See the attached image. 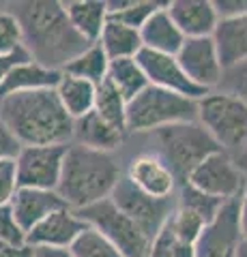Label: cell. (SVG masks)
Returning <instances> with one entry per match:
<instances>
[{
    "label": "cell",
    "mask_w": 247,
    "mask_h": 257,
    "mask_svg": "<svg viewBox=\"0 0 247 257\" xmlns=\"http://www.w3.org/2000/svg\"><path fill=\"white\" fill-rule=\"evenodd\" d=\"M168 13L185 39L213 37L219 22V13L211 0H172Z\"/></svg>",
    "instance_id": "16"
},
{
    "label": "cell",
    "mask_w": 247,
    "mask_h": 257,
    "mask_svg": "<svg viewBox=\"0 0 247 257\" xmlns=\"http://www.w3.org/2000/svg\"><path fill=\"white\" fill-rule=\"evenodd\" d=\"M93 111H97L108 124H112L118 131L127 133V101L123 99V94L112 86V82L108 77L101 84H97Z\"/></svg>",
    "instance_id": "26"
},
{
    "label": "cell",
    "mask_w": 247,
    "mask_h": 257,
    "mask_svg": "<svg viewBox=\"0 0 247 257\" xmlns=\"http://www.w3.org/2000/svg\"><path fill=\"white\" fill-rule=\"evenodd\" d=\"M77 214L82 216V221L89 227L97 229L101 236H106L123 257L148 255L150 238L125 212L118 210L110 197L82 208V210H77Z\"/></svg>",
    "instance_id": "7"
},
{
    "label": "cell",
    "mask_w": 247,
    "mask_h": 257,
    "mask_svg": "<svg viewBox=\"0 0 247 257\" xmlns=\"http://www.w3.org/2000/svg\"><path fill=\"white\" fill-rule=\"evenodd\" d=\"M54 90H56L60 105L65 107V111L73 120L91 114L93 107H95V92H97V86L93 82H89V79L62 73L60 82Z\"/></svg>",
    "instance_id": "23"
},
{
    "label": "cell",
    "mask_w": 247,
    "mask_h": 257,
    "mask_svg": "<svg viewBox=\"0 0 247 257\" xmlns=\"http://www.w3.org/2000/svg\"><path fill=\"white\" fill-rule=\"evenodd\" d=\"M177 60L185 71V75L204 90L211 92L221 84L224 67H221L213 37L185 39V43L181 45L177 54Z\"/></svg>",
    "instance_id": "13"
},
{
    "label": "cell",
    "mask_w": 247,
    "mask_h": 257,
    "mask_svg": "<svg viewBox=\"0 0 247 257\" xmlns=\"http://www.w3.org/2000/svg\"><path fill=\"white\" fill-rule=\"evenodd\" d=\"M146 257H196V251H194V244L181 240L163 223V227L150 240V248Z\"/></svg>",
    "instance_id": "31"
},
{
    "label": "cell",
    "mask_w": 247,
    "mask_h": 257,
    "mask_svg": "<svg viewBox=\"0 0 247 257\" xmlns=\"http://www.w3.org/2000/svg\"><path fill=\"white\" fill-rule=\"evenodd\" d=\"M213 41L217 47L224 71L234 69L247 62V11L230 18H219L213 32Z\"/></svg>",
    "instance_id": "17"
},
{
    "label": "cell",
    "mask_w": 247,
    "mask_h": 257,
    "mask_svg": "<svg viewBox=\"0 0 247 257\" xmlns=\"http://www.w3.org/2000/svg\"><path fill=\"white\" fill-rule=\"evenodd\" d=\"M245 182L247 176L236 167L234 157L224 150H217L211 157H206L187 178L189 187L202 191L206 195L219 197L224 202L241 197Z\"/></svg>",
    "instance_id": "10"
},
{
    "label": "cell",
    "mask_w": 247,
    "mask_h": 257,
    "mask_svg": "<svg viewBox=\"0 0 247 257\" xmlns=\"http://www.w3.org/2000/svg\"><path fill=\"white\" fill-rule=\"evenodd\" d=\"M67 18L75 32L86 43H97L103 26L108 24V3L106 0H69L62 3Z\"/></svg>",
    "instance_id": "20"
},
{
    "label": "cell",
    "mask_w": 247,
    "mask_h": 257,
    "mask_svg": "<svg viewBox=\"0 0 247 257\" xmlns=\"http://www.w3.org/2000/svg\"><path fill=\"white\" fill-rule=\"evenodd\" d=\"M101 50L106 52L110 60H118V58H135L142 50V39H140V30L123 26L118 22L108 20V24L103 26V32L99 37Z\"/></svg>",
    "instance_id": "24"
},
{
    "label": "cell",
    "mask_w": 247,
    "mask_h": 257,
    "mask_svg": "<svg viewBox=\"0 0 247 257\" xmlns=\"http://www.w3.org/2000/svg\"><path fill=\"white\" fill-rule=\"evenodd\" d=\"M135 60H138L142 71H144L150 86L177 92L181 96H187L191 101H200L204 94H209V90L196 86L185 75V71H183V67L179 64L177 56L159 54V52H150V50H140V54L135 56Z\"/></svg>",
    "instance_id": "12"
},
{
    "label": "cell",
    "mask_w": 247,
    "mask_h": 257,
    "mask_svg": "<svg viewBox=\"0 0 247 257\" xmlns=\"http://www.w3.org/2000/svg\"><path fill=\"white\" fill-rule=\"evenodd\" d=\"M198 101L157 86H146L127 103V133H155L163 126L196 120Z\"/></svg>",
    "instance_id": "6"
},
{
    "label": "cell",
    "mask_w": 247,
    "mask_h": 257,
    "mask_svg": "<svg viewBox=\"0 0 247 257\" xmlns=\"http://www.w3.org/2000/svg\"><path fill=\"white\" fill-rule=\"evenodd\" d=\"M166 225L177 234L181 240H185L189 244H196L198 236H200V231L204 229V221L200 219L198 214H194L187 208H181V206H174V210L170 212L168 221Z\"/></svg>",
    "instance_id": "32"
},
{
    "label": "cell",
    "mask_w": 247,
    "mask_h": 257,
    "mask_svg": "<svg viewBox=\"0 0 247 257\" xmlns=\"http://www.w3.org/2000/svg\"><path fill=\"white\" fill-rule=\"evenodd\" d=\"M108 67H110V58L106 56V52L101 50L99 43H93L79 56H75V58L62 69V73L89 79V82L97 86L108 77Z\"/></svg>",
    "instance_id": "27"
},
{
    "label": "cell",
    "mask_w": 247,
    "mask_h": 257,
    "mask_svg": "<svg viewBox=\"0 0 247 257\" xmlns=\"http://www.w3.org/2000/svg\"><path fill=\"white\" fill-rule=\"evenodd\" d=\"M121 176V165L112 152L69 144L56 193L69 208L82 210L112 195Z\"/></svg>",
    "instance_id": "3"
},
{
    "label": "cell",
    "mask_w": 247,
    "mask_h": 257,
    "mask_svg": "<svg viewBox=\"0 0 247 257\" xmlns=\"http://www.w3.org/2000/svg\"><path fill=\"white\" fill-rule=\"evenodd\" d=\"M0 257H33V246L24 244H11L0 242Z\"/></svg>",
    "instance_id": "39"
},
{
    "label": "cell",
    "mask_w": 247,
    "mask_h": 257,
    "mask_svg": "<svg viewBox=\"0 0 247 257\" xmlns=\"http://www.w3.org/2000/svg\"><path fill=\"white\" fill-rule=\"evenodd\" d=\"M20 152V144L18 140L9 133L3 122H0V159H7V157H15Z\"/></svg>",
    "instance_id": "38"
},
{
    "label": "cell",
    "mask_w": 247,
    "mask_h": 257,
    "mask_svg": "<svg viewBox=\"0 0 247 257\" xmlns=\"http://www.w3.org/2000/svg\"><path fill=\"white\" fill-rule=\"evenodd\" d=\"M108 79L112 82V86L123 94V99L129 103L133 96H138L144 88L148 86V79L144 75V71L138 64L135 58H118L110 60L108 67Z\"/></svg>",
    "instance_id": "25"
},
{
    "label": "cell",
    "mask_w": 247,
    "mask_h": 257,
    "mask_svg": "<svg viewBox=\"0 0 247 257\" xmlns=\"http://www.w3.org/2000/svg\"><path fill=\"white\" fill-rule=\"evenodd\" d=\"M11 210L18 219L20 227L26 231L33 229L37 223H41L47 214L54 210L65 208V199H62L56 191H43V189H18L13 199L9 202Z\"/></svg>",
    "instance_id": "18"
},
{
    "label": "cell",
    "mask_w": 247,
    "mask_h": 257,
    "mask_svg": "<svg viewBox=\"0 0 247 257\" xmlns=\"http://www.w3.org/2000/svg\"><path fill=\"white\" fill-rule=\"evenodd\" d=\"M166 3H153V0H118V3H108V20L118 22L123 26L140 30L146 20L157 9H161Z\"/></svg>",
    "instance_id": "28"
},
{
    "label": "cell",
    "mask_w": 247,
    "mask_h": 257,
    "mask_svg": "<svg viewBox=\"0 0 247 257\" xmlns=\"http://www.w3.org/2000/svg\"><path fill=\"white\" fill-rule=\"evenodd\" d=\"M241 225H238V199H228L211 223L200 231L194 251L196 257H236L241 244Z\"/></svg>",
    "instance_id": "11"
},
{
    "label": "cell",
    "mask_w": 247,
    "mask_h": 257,
    "mask_svg": "<svg viewBox=\"0 0 247 257\" xmlns=\"http://www.w3.org/2000/svg\"><path fill=\"white\" fill-rule=\"evenodd\" d=\"M24 45L20 20L13 11H0V54L13 52Z\"/></svg>",
    "instance_id": "33"
},
{
    "label": "cell",
    "mask_w": 247,
    "mask_h": 257,
    "mask_svg": "<svg viewBox=\"0 0 247 257\" xmlns=\"http://www.w3.org/2000/svg\"><path fill=\"white\" fill-rule=\"evenodd\" d=\"M110 199L116 204L121 212H125L129 219L144 231V234L153 240L155 234L163 227V223L168 221L170 212L174 210V197L170 199H155L135 189L133 184L127 180V176H121V180L116 182Z\"/></svg>",
    "instance_id": "8"
},
{
    "label": "cell",
    "mask_w": 247,
    "mask_h": 257,
    "mask_svg": "<svg viewBox=\"0 0 247 257\" xmlns=\"http://www.w3.org/2000/svg\"><path fill=\"white\" fill-rule=\"evenodd\" d=\"M89 227L82 216L73 208H60L47 214L41 223H37L26 234L28 246H54V248H69L73 240Z\"/></svg>",
    "instance_id": "14"
},
{
    "label": "cell",
    "mask_w": 247,
    "mask_h": 257,
    "mask_svg": "<svg viewBox=\"0 0 247 257\" xmlns=\"http://www.w3.org/2000/svg\"><path fill=\"white\" fill-rule=\"evenodd\" d=\"M224 204H226L224 199L206 195V193L189 187V184H183L181 191H179V197H177V206L187 208V210H191L194 214L200 216L204 223H211Z\"/></svg>",
    "instance_id": "29"
},
{
    "label": "cell",
    "mask_w": 247,
    "mask_h": 257,
    "mask_svg": "<svg viewBox=\"0 0 247 257\" xmlns=\"http://www.w3.org/2000/svg\"><path fill=\"white\" fill-rule=\"evenodd\" d=\"M28 60H33V56L28 54V50L24 45L18 47V50H13V52L0 54V86H3V82L9 77V73L15 67H20V64L28 62Z\"/></svg>",
    "instance_id": "37"
},
{
    "label": "cell",
    "mask_w": 247,
    "mask_h": 257,
    "mask_svg": "<svg viewBox=\"0 0 247 257\" xmlns=\"http://www.w3.org/2000/svg\"><path fill=\"white\" fill-rule=\"evenodd\" d=\"M159 146V159L170 167L174 178L181 184H187V178L206 157L217 152L219 146L204 131L198 120L179 122L163 126L153 133Z\"/></svg>",
    "instance_id": "5"
},
{
    "label": "cell",
    "mask_w": 247,
    "mask_h": 257,
    "mask_svg": "<svg viewBox=\"0 0 247 257\" xmlns=\"http://www.w3.org/2000/svg\"><path fill=\"white\" fill-rule=\"evenodd\" d=\"M234 163H236L238 170H241V172L247 176V146H245V148H243V150L234 157Z\"/></svg>",
    "instance_id": "42"
},
{
    "label": "cell",
    "mask_w": 247,
    "mask_h": 257,
    "mask_svg": "<svg viewBox=\"0 0 247 257\" xmlns=\"http://www.w3.org/2000/svg\"><path fill=\"white\" fill-rule=\"evenodd\" d=\"M65 155L67 146H20L15 155L18 187L56 191Z\"/></svg>",
    "instance_id": "9"
},
{
    "label": "cell",
    "mask_w": 247,
    "mask_h": 257,
    "mask_svg": "<svg viewBox=\"0 0 247 257\" xmlns=\"http://www.w3.org/2000/svg\"><path fill=\"white\" fill-rule=\"evenodd\" d=\"M69 251L73 257H123L118 253V248L110 242L106 236H101L99 231L93 227H86L82 234L73 240Z\"/></svg>",
    "instance_id": "30"
},
{
    "label": "cell",
    "mask_w": 247,
    "mask_h": 257,
    "mask_svg": "<svg viewBox=\"0 0 247 257\" xmlns=\"http://www.w3.org/2000/svg\"><path fill=\"white\" fill-rule=\"evenodd\" d=\"M0 122L20 146H69L73 142V118L60 105L56 90L3 96Z\"/></svg>",
    "instance_id": "2"
},
{
    "label": "cell",
    "mask_w": 247,
    "mask_h": 257,
    "mask_svg": "<svg viewBox=\"0 0 247 257\" xmlns=\"http://www.w3.org/2000/svg\"><path fill=\"white\" fill-rule=\"evenodd\" d=\"M13 9L22 26L24 47L35 62L47 69L62 71L91 45L71 26L62 3L28 0V3H18Z\"/></svg>",
    "instance_id": "1"
},
{
    "label": "cell",
    "mask_w": 247,
    "mask_h": 257,
    "mask_svg": "<svg viewBox=\"0 0 247 257\" xmlns=\"http://www.w3.org/2000/svg\"><path fill=\"white\" fill-rule=\"evenodd\" d=\"M140 39H142V50L170 54V56L179 54L181 45L185 43V37H183V32L170 18L168 3L146 20V24L140 28Z\"/></svg>",
    "instance_id": "19"
},
{
    "label": "cell",
    "mask_w": 247,
    "mask_h": 257,
    "mask_svg": "<svg viewBox=\"0 0 247 257\" xmlns=\"http://www.w3.org/2000/svg\"><path fill=\"white\" fill-rule=\"evenodd\" d=\"M62 71L47 69L43 64H39L35 60H28L15 67L9 77L0 86V99L9 94L18 92H33V90H54L60 82Z\"/></svg>",
    "instance_id": "21"
},
{
    "label": "cell",
    "mask_w": 247,
    "mask_h": 257,
    "mask_svg": "<svg viewBox=\"0 0 247 257\" xmlns=\"http://www.w3.org/2000/svg\"><path fill=\"white\" fill-rule=\"evenodd\" d=\"M33 257H73L69 248H54V246H33Z\"/></svg>",
    "instance_id": "40"
},
{
    "label": "cell",
    "mask_w": 247,
    "mask_h": 257,
    "mask_svg": "<svg viewBox=\"0 0 247 257\" xmlns=\"http://www.w3.org/2000/svg\"><path fill=\"white\" fill-rule=\"evenodd\" d=\"M236 257H247V238L241 240V244L236 248Z\"/></svg>",
    "instance_id": "43"
},
{
    "label": "cell",
    "mask_w": 247,
    "mask_h": 257,
    "mask_svg": "<svg viewBox=\"0 0 247 257\" xmlns=\"http://www.w3.org/2000/svg\"><path fill=\"white\" fill-rule=\"evenodd\" d=\"M0 242H11V244L26 242V231L20 227L9 204L0 206Z\"/></svg>",
    "instance_id": "34"
},
{
    "label": "cell",
    "mask_w": 247,
    "mask_h": 257,
    "mask_svg": "<svg viewBox=\"0 0 247 257\" xmlns=\"http://www.w3.org/2000/svg\"><path fill=\"white\" fill-rule=\"evenodd\" d=\"M18 172H15V157L0 159V206H7L18 191Z\"/></svg>",
    "instance_id": "35"
},
{
    "label": "cell",
    "mask_w": 247,
    "mask_h": 257,
    "mask_svg": "<svg viewBox=\"0 0 247 257\" xmlns=\"http://www.w3.org/2000/svg\"><path fill=\"white\" fill-rule=\"evenodd\" d=\"M125 133L108 124L97 111H91L82 118L73 120V142L79 146L101 150V152H114L123 144Z\"/></svg>",
    "instance_id": "22"
},
{
    "label": "cell",
    "mask_w": 247,
    "mask_h": 257,
    "mask_svg": "<svg viewBox=\"0 0 247 257\" xmlns=\"http://www.w3.org/2000/svg\"><path fill=\"white\" fill-rule=\"evenodd\" d=\"M127 180L155 199H170L177 191V178L159 155H138L127 165Z\"/></svg>",
    "instance_id": "15"
},
{
    "label": "cell",
    "mask_w": 247,
    "mask_h": 257,
    "mask_svg": "<svg viewBox=\"0 0 247 257\" xmlns=\"http://www.w3.org/2000/svg\"><path fill=\"white\" fill-rule=\"evenodd\" d=\"M221 90H228L247 103V62L238 64L234 69L224 71V77H221Z\"/></svg>",
    "instance_id": "36"
},
{
    "label": "cell",
    "mask_w": 247,
    "mask_h": 257,
    "mask_svg": "<svg viewBox=\"0 0 247 257\" xmlns=\"http://www.w3.org/2000/svg\"><path fill=\"white\" fill-rule=\"evenodd\" d=\"M196 120L219 150L236 157L247 146V103L228 90H211L198 101Z\"/></svg>",
    "instance_id": "4"
},
{
    "label": "cell",
    "mask_w": 247,
    "mask_h": 257,
    "mask_svg": "<svg viewBox=\"0 0 247 257\" xmlns=\"http://www.w3.org/2000/svg\"><path fill=\"white\" fill-rule=\"evenodd\" d=\"M238 225H241V236L247 238V182L238 197Z\"/></svg>",
    "instance_id": "41"
}]
</instances>
